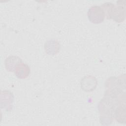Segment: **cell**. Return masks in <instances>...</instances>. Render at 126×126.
I'll return each instance as SVG.
<instances>
[{"instance_id": "cell-2", "label": "cell", "mask_w": 126, "mask_h": 126, "mask_svg": "<svg viewBox=\"0 0 126 126\" xmlns=\"http://www.w3.org/2000/svg\"><path fill=\"white\" fill-rule=\"evenodd\" d=\"M122 1H117L116 5H114L110 19H112L113 20L117 22H121L124 21L125 19V2Z\"/></svg>"}, {"instance_id": "cell-8", "label": "cell", "mask_w": 126, "mask_h": 126, "mask_svg": "<svg viewBox=\"0 0 126 126\" xmlns=\"http://www.w3.org/2000/svg\"><path fill=\"white\" fill-rule=\"evenodd\" d=\"M114 117L116 120L121 123H125L126 122V104H121L117 107L114 114Z\"/></svg>"}, {"instance_id": "cell-4", "label": "cell", "mask_w": 126, "mask_h": 126, "mask_svg": "<svg viewBox=\"0 0 126 126\" xmlns=\"http://www.w3.org/2000/svg\"><path fill=\"white\" fill-rule=\"evenodd\" d=\"M15 75L19 79H24L27 77L30 73L29 66L23 63H19L15 69Z\"/></svg>"}, {"instance_id": "cell-5", "label": "cell", "mask_w": 126, "mask_h": 126, "mask_svg": "<svg viewBox=\"0 0 126 126\" xmlns=\"http://www.w3.org/2000/svg\"><path fill=\"white\" fill-rule=\"evenodd\" d=\"M46 52L50 55H55L59 52L60 49L59 42L55 39L47 41L44 45Z\"/></svg>"}, {"instance_id": "cell-1", "label": "cell", "mask_w": 126, "mask_h": 126, "mask_svg": "<svg viewBox=\"0 0 126 126\" xmlns=\"http://www.w3.org/2000/svg\"><path fill=\"white\" fill-rule=\"evenodd\" d=\"M88 17L90 21L94 24H99L104 21V12L100 6L94 5L91 7L88 11Z\"/></svg>"}, {"instance_id": "cell-6", "label": "cell", "mask_w": 126, "mask_h": 126, "mask_svg": "<svg viewBox=\"0 0 126 126\" xmlns=\"http://www.w3.org/2000/svg\"><path fill=\"white\" fill-rule=\"evenodd\" d=\"M1 95L3 96L4 99L1 98V100H3V101H1V107L2 108L3 106L5 108V106L6 108H8V110H11L12 107V103L13 99V96L12 93L10 91L5 90L1 92Z\"/></svg>"}, {"instance_id": "cell-7", "label": "cell", "mask_w": 126, "mask_h": 126, "mask_svg": "<svg viewBox=\"0 0 126 126\" xmlns=\"http://www.w3.org/2000/svg\"><path fill=\"white\" fill-rule=\"evenodd\" d=\"M21 62V59L18 57L9 56L5 60V68L9 71H14L16 66Z\"/></svg>"}, {"instance_id": "cell-3", "label": "cell", "mask_w": 126, "mask_h": 126, "mask_svg": "<svg viewBox=\"0 0 126 126\" xmlns=\"http://www.w3.org/2000/svg\"><path fill=\"white\" fill-rule=\"evenodd\" d=\"M97 84L95 77L92 75L84 76L81 80V89L85 92H91L94 91Z\"/></svg>"}]
</instances>
